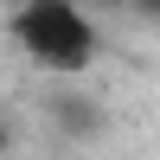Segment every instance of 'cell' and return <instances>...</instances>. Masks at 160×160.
<instances>
[{
  "label": "cell",
  "instance_id": "1",
  "mask_svg": "<svg viewBox=\"0 0 160 160\" xmlns=\"http://www.w3.org/2000/svg\"><path fill=\"white\" fill-rule=\"evenodd\" d=\"M7 32L45 71H90L96 51H102V26L83 0H19Z\"/></svg>",
  "mask_w": 160,
  "mask_h": 160
},
{
  "label": "cell",
  "instance_id": "2",
  "mask_svg": "<svg viewBox=\"0 0 160 160\" xmlns=\"http://www.w3.org/2000/svg\"><path fill=\"white\" fill-rule=\"evenodd\" d=\"M45 115L58 122L64 141H96L102 128H109V109H102V96H90V90H51Z\"/></svg>",
  "mask_w": 160,
  "mask_h": 160
},
{
  "label": "cell",
  "instance_id": "3",
  "mask_svg": "<svg viewBox=\"0 0 160 160\" xmlns=\"http://www.w3.org/2000/svg\"><path fill=\"white\" fill-rule=\"evenodd\" d=\"M83 7H90V13H122L128 0H83Z\"/></svg>",
  "mask_w": 160,
  "mask_h": 160
},
{
  "label": "cell",
  "instance_id": "4",
  "mask_svg": "<svg viewBox=\"0 0 160 160\" xmlns=\"http://www.w3.org/2000/svg\"><path fill=\"white\" fill-rule=\"evenodd\" d=\"M128 7H141L148 19H160V0H128Z\"/></svg>",
  "mask_w": 160,
  "mask_h": 160
},
{
  "label": "cell",
  "instance_id": "5",
  "mask_svg": "<svg viewBox=\"0 0 160 160\" xmlns=\"http://www.w3.org/2000/svg\"><path fill=\"white\" fill-rule=\"evenodd\" d=\"M7 148H13V128H7V122H0V154H7Z\"/></svg>",
  "mask_w": 160,
  "mask_h": 160
}]
</instances>
